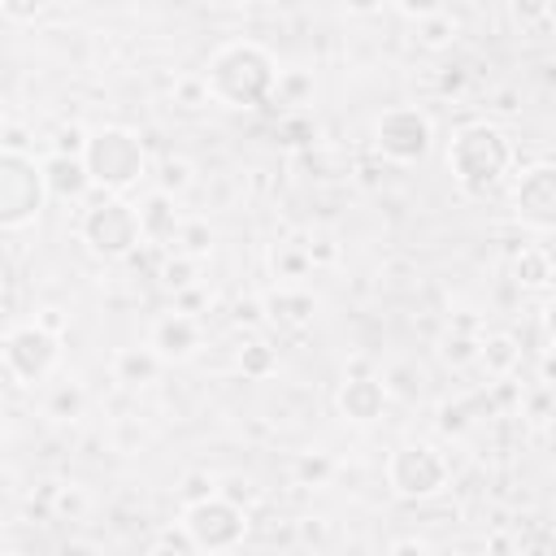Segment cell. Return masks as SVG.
<instances>
[{"mask_svg":"<svg viewBox=\"0 0 556 556\" xmlns=\"http://www.w3.org/2000/svg\"><path fill=\"white\" fill-rule=\"evenodd\" d=\"M278 65L269 56V48H261L256 39H230L208 56L204 83L213 104L226 109H256L278 91Z\"/></svg>","mask_w":556,"mask_h":556,"instance_id":"obj_1","label":"cell"},{"mask_svg":"<svg viewBox=\"0 0 556 556\" xmlns=\"http://www.w3.org/2000/svg\"><path fill=\"white\" fill-rule=\"evenodd\" d=\"M513 169V143L491 122H465L447 139V174L469 200H486Z\"/></svg>","mask_w":556,"mask_h":556,"instance_id":"obj_2","label":"cell"},{"mask_svg":"<svg viewBox=\"0 0 556 556\" xmlns=\"http://www.w3.org/2000/svg\"><path fill=\"white\" fill-rule=\"evenodd\" d=\"M83 165H87L100 195H126L130 187H139V178L148 169V156H143V143H139L135 130L100 126V130H87Z\"/></svg>","mask_w":556,"mask_h":556,"instance_id":"obj_3","label":"cell"},{"mask_svg":"<svg viewBox=\"0 0 556 556\" xmlns=\"http://www.w3.org/2000/svg\"><path fill=\"white\" fill-rule=\"evenodd\" d=\"M78 239L104 256V261H122L143 243V226H139V208L122 195H96L91 204H83L78 217Z\"/></svg>","mask_w":556,"mask_h":556,"instance_id":"obj_4","label":"cell"},{"mask_svg":"<svg viewBox=\"0 0 556 556\" xmlns=\"http://www.w3.org/2000/svg\"><path fill=\"white\" fill-rule=\"evenodd\" d=\"M447 473H452L447 456L434 443H421V439L391 447V456L382 465V478H387L391 495H400V500H430V495H439L447 486Z\"/></svg>","mask_w":556,"mask_h":556,"instance_id":"obj_5","label":"cell"},{"mask_svg":"<svg viewBox=\"0 0 556 556\" xmlns=\"http://www.w3.org/2000/svg\"><path fill=\"white\" fill-rule=\"evenodd\" d=\"M48 200L43 187V165H35L30 156H22L17 148L0 152V226L4 230H22L39 217Z\"/></svg>","mask_w":556,"mask_h":556,"instance_id":"obj_6","label":"cell"},{"mask_svg":"<svg viewBox=\"0 0 556 556\" xmlns=\"http://www.w3.org/2000/svg\"><path fill=\"white\" fill-rule=\"evenodd\" d=\"M0 356H4L9 382H17V387H43L48 374L56 369V361H61V334H52L43 321L13 326L4 334Z\"/></svg>","mask_w":556,"mask_h":556,"instance_id":"obj_7","label":"cell"},{"mask_svg":"<svg viewBox=\"0 0 556 556\" xmlns=\"http://www.w3.org/2000/svg\"><path fill=\"white\" fill-rule=\"evenodd\" d=\"M182 534L191 539L195 552H230L248 534V513L217 491V495L182 508Z\"/></svg>","mask_w":556,"mask_h":556,"instance_id":"obj_8","label":"cell"},{"mask_svg":"<svg viewBox=\"0 0 556 556\" xmlns=\"http://www.w3.org/2000/svg\"><path fill=\"white\" fill-rule=\"evenodd\" d=\"M430 143H434V126L417 104H395V109L378 113V122H374V148L395 165L421 161L430 152Z\"/></svg>","mask_w":556,"mask_h":556,"instance_id":"obj_9","label":"cell"},{"mask_svg":"<svg viewBox=\"0 0 556 556\" xmlns=\"http://www.w3.org/2000/svg\"><path fill=\"white\" fill-rule=\"evenodd\" d=\"M513 217L526 230H556V161H534L513 178Z\"/></svg>","mask_w":556,"mask_h":556,"instance_id":"obj_10","label":"cell"},{"mask_svg":"<svg viewBox=\"0 0 556 556\" xmlns=\"http://www.w3.org/2000/svg\"><path fill=\"white\" fill-rule=\"evenodd\" d=\"M200 339H204L200 321H195L191 313H182V308H169V313H161V317L152 321V330H148V348H152V352H156L165 365L195 356Z\"/></svg>","mask_w":556,"mask_h":556,"instance_id":"obj_11","label":"cell"},{"mask_svg":"<svg viewBox=\"0 0 556 556\" xmlns=\"http://www.w3.org/2000/svg\"><path fill=\"white\" fill-rule=\"evenodd\" d=\"M261 308L278 330H304V326H313L317 295L308 287H300V282H278L274 291L261 295Z\"/></svg>","mask_w":556,"mask_h":556,"instance_id":"obj_12","label":"cell"},{"mask_svg":"<svg viewBox=\"0 0 556 556\" xmlns=\"http://www.w3.org/2000/svg\"><path fill=\"white\" fill-rule=\"evenodd\" d=\"M387 400H391V395H387L382 378H369V374L343 378V387H339V395H334L339 413H343L348 421H356V426L378 421V417H382V408H387Z\"/></svg>","mask_w":556,"mask_h":556,"instance_id":"obj_13","label":"cell"},{"mask_svg":"<svg viewBox=\"0 0 556 556\" xmlns=\"http://www.w3.org/2000/svg\"><path fill=\"white\" fill-rule=\"evenodd\" d=\"M139 226H143V243H165V248H174L178 243V230H182V213H178V200L169 195V191H148L139 204Z\"/></svg>","mask_w":556,"mask_h":556,"instance_id":"obj_14","label":"cell"},{"mask_svg":"<svg viewBox=\"0 0 556 556\" xmlns=\"http://www.w3.org/2000/svg\"><path fill=\"white\" fill-rule=\"evenodd\" d=\"M43 187H48V200H87V191L96 187L83 156H70V152H52L43 161Z\"/></svg>","mask_w":556,"mask_h":556,"instance_id":"obj_15","label":"cell"},{"mask_svg":"<svg viewBox=\"0 0 556 556\" xmlns=\"http://www.w3.org/2000/svg\"><path fill=\"white\" fill-rule=\"evenodd\" d=\"M161 356L143 343H135V348H117L113 352V361H109V374H113V382H122V387H148V382H156V374H161Z\"/></svg>","mask_w":556,"mask_h":556,"instance_id":"obj_16","label":"cell"},{"mask_svg":"<svg viewBox=\"0 0 556 556\" xmlns=\"http://www.w3.org/2000/svg\"><path fill=\"white\" fill-rule=\"evenodd\" d=\"M382 387H387V395L391 400H421V391H426V369L417 365V361H395V365H387V374H382Z\"/></svg>","mask_w":556,"mask_h":556,"instance_id":"obj_17","label":"cell"},{"mask_svg":"<svg viewBox=\"0 0 556 556\" xmlns=\"http://www.w3.org/2000/svg\"><path fill=\"white\" fill-rule=\"evenodd\" d=\"M83 408H87V395L78 382H52L43 395V417H52V421H78Z\"/></svg>","mask_w":556,"mask_h":556,"instance_id":"obj_18","label":"cell"},{"mask_svg":"<svg viewBox=\"0 0 556 556\" xmlns=\"http://www.w3.org/2000/svg\"><path fill=\"white\" fill-rule=\"evenodd\" d=\"M452 39H456V17H452L443 4H434L430 13L417 17V43H421V48L439 52V48H447Z\"/></svg>","mask_w":556,"mask_h":556,"instance_id":"obj_19","label":"cell"},{"mask_svg":"<svg viewBox=\"0 0 556 556\" xmlns=\"http://www.w3.org/2000/svg\"><path fill=\"white\" fill-rule=\"evenodd\" d=\"M552 256H547V248H521L517 256H513V278L521 282V287H547L552 282Z\"/></svg>","mask_w":556,"mask_h":556,"instance_id":"obj_20","label":"cell"},{"mask_svg":"<svg viewBox=\"0 0 556 556\" xmlns=\"http://www.w3.org/2000/svg\"><path fill=\"white\" fill-rule=\"evenodd\" d=\"M517 356H521V348H517V339L513 334H486L482 339V352H478V365H486V374H508L513 365H517Z\"/></svg>","mask_w":556,"mask_h":556,"instance_id":"obj_21","label":"cell"},{"mask_svg":"<svg viewBox=\"0 0 556 556\" xmlns=\"http://www.w3.org/2000/svg\"><path fill=\"white\" fill-rule=\"evenodd\" d=\"M308 265H313V256H308L304 243H278L274 248V274H278V282H300L308 274Z\"/></svg>","mask_w":556,"mask_h":556,"instance_id":"obj_22","label":"cell"},{"mask_svg":"<svg viewBox=\"0 0 556 556\" xmlns=\"http://www.w3.org/2000/svg\"><path fill=\"white\" fill-rule=\"evenodd\" d=\"M274 369H278V352H274L269 343L252 339V343L239 348V374H243V378H256V382H261V378H269Z\"/></svg>","mask_w":556,"mask_h":556,"instance_id":"obj_23","label":"cell"},{"mask_svg":"<svg viewBox=\"0 0 556 556\" xmlns=\"http://www.w3.org/2000/svg\"><path fill=\"white\" fill-rule=\"evenodd\" d=\"M208 248H213V230H208V222H200V217H187V222H182V230H178V243H174V252H178V256H191V261H200Z\"/></svg>","mask_w":556,"mask_h":556,"instance_id":"obj_24","label":"cell"},{"mask_svg":"<svg viewBox=\"0 0 556 556\" xmlns=\"http://www.w3.org/2000/svg\"><path fill=\"white\" fill-rule=\"evenodd\" d=\"M478 352H482V339H469V334H447L439 348V356L447 365H469V361H478Z\"/></svg>","mask_w":556,"mask_h":556,"instance_id":"obj_25","label":"cell"},{"mask_svg":"<svg viewBox=\"0 0 556 556\" xmlns=\"http://www.w3.org/2000/svg\"><path fill=\"white\" fill-rule=\"evenodd\" d=\"M195 265H200V261H191V256H178V252H174V261H165V269H161V282H165V287H174V291H182V287H191V282H195Z\"/></svg>","mask_w":556,"mask_h":556,"instance_id":"obj_26","label":"cell"},{"mask_svg":"<svg viewBox=\"0 0 556 556\" xmlns=\"http://www.w3.org/2000/svg\"><path fill=\"white\" fill-rule=\"evenodd\" d=\"M187 182H191V165H187L182 156H169V161L161 165V191L178 195V191H182Z\"/></svg>","mask_w":556,"mask_h":556,"instance_id":"obj_27","label":"cell"},{"mask_svg":"<svg viewBox=\"0 0 556 556\" xmlns=\"http://www.w3.org/2000/svg\"><path fill=\"white\" fill-rule=\"evenodd\" d=\"M191 552H195V547H191V539L169 530V534H161V539H156V543H152L143 556H191Z\"/></svg>","mask_w":556,"mask_h":556,"instance_id":"obj_28","label":"cell"},{"mask_svg":"<svg viewBox=\"0 0 556 556\" xmlns=\"http://www.w3.org/2000/svg\"><path fill=\"white\" fill-rule=\"evenodd\" d=\"M304 91H313V78L308 74H291V70L278 74V91L274 96H291V104H300Z\"/></svg>","mask_w":556,"mask_h":556,"instance_id":"obj_29","label":"cell"},{"mask_svg":"<svg viewBox=\"0 0 556 556\" xmlns=\"http://www.w3.org/2000/svg\"><path fill=\"white\" fill-rule=\"evenodd\" d=\"M178 96L187 100V109H200V104H208V100H213V96H208L204 74H200V78H178Z\"/></svg>","mask_w":556,"mask_h":556,"instance_id":"obj_30","label":"cell"},{"mask_svg":"<svg viewBox=\"0 0 556 556\" xmlns=\"http://www.w3.org/2000/svg\"><path fill=\"white\" fill-rule=\"evenodd\" d=\"M387 556H430V547H426L421 539H395Z\"/></svg>","mask_w":556,"mask_h":556,"instance_id":"obj_31","label":"cell"},{"mask_svg":"<svg viewBox=\"0 0 556 556\" xmlns=\"http://www.w3.org/2000/svg\"><path fill=\"white\" fill-rule=\"evenodd\" d=\"M543 330H547V339H552V348H556V300L543 304Z\"/></svg>","mask_w":556,"mask_h":556,"instance_id":"obj_32","label":"cell"},{"mask_svg":"<svg viewBox=\"0 0 556 556\" xmlns=\"http://www.w3.org/2000/svg\"><path fill=\"white\" fill-rule=\"evenodd\" d=\"M439 426H443V430H460V426H465V421H460V408H452V404H447V408H443V417H439Z\"/></svg>","mask_w":556,"mask_h":556,"instance_id":"obj_33","label":"cell"},{"mask_svg":"<svg viewBox=\"0 0 556 556\" xmlns=\"http://www.w3.org/2000/svg\"><path fill=\"white\" fill-rule=\"evenodd\" d=\"M326 469H330L326 456H317V460H300V473H304V478H308V473H326Z\"/></svg>","mask_w":556,"mask_h":556,"instance_id":"obj_34","label":"cell"},{"mask_svg":"<svg viewBox=\"0 0 556 556\" xmlns=\"http://www.w3.org/2000/svg\"><path fill=\"white\" fill-rule=\"evenodd\" d=\"M4 13H13V17H30V13H39V9H30V4H0Z\"/></svg>","mask_w":556,"mask_h":556,"instance_id":"obj_35","label":"cell"}]
</instances>
